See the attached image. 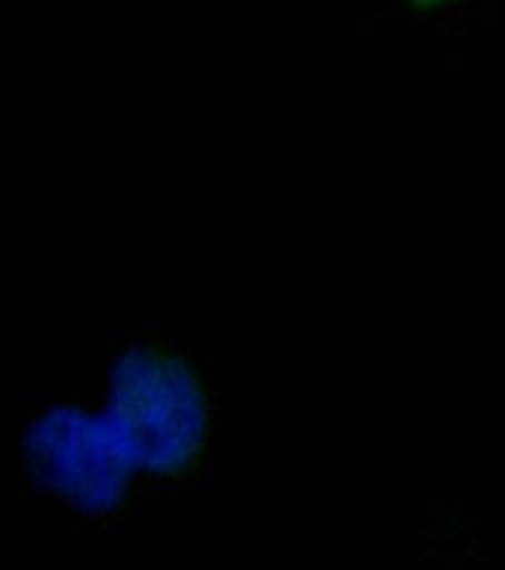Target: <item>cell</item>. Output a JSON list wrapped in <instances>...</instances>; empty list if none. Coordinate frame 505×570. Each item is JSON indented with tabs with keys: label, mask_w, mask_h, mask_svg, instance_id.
Here are the masks:
<instances>
[{
	"label": "cell",
	"mask_w": 505,
	"mask_h": 570,
	"mask_svg": "<svg viewBox=\"0 0 505 570\" xmlns=\"http://www.w3.org/2000/svg\"><path fill=\"white\" fill-rule=\"evenodd\" d=\"M112 426L139 464L178 468L201 438V396L187 370L160 355H130L116 373Z\"/></svg>",
	"instance_id": "6da1fadb"
},
{
	"label": "cell",
	"mask_w": 505,
	"mask_h": 570,
	"mask_svg": "<svg viewBox=\"0 0 505 570\" xmlns=\"http://www.w3.org/2000/svg\"><path fill=\"white\" fill-rule=\"evenodd\" d=\"M33 455L48 482L83 505H101L121 494L133 461L112 420L98 423L71 411H60L36 429Z\"/></svg>",
	"instance_id": "7a4b0ae2"
},
{
	"label": "cell",
	"mask_w": 505,
	"mask_h": 570,
	"mask_svg": "<svg viewBox=\"0 0 505 570\" xmlns=\"http://www.w3.org/2000/svg\"><path fill=\"white\" fill-rule=\"evenodd\" d=\"M414 3H420V7H435V3H444V0H414Z\"/></svg>",
	"instance_id": "3957f363"
}]
</instances>
